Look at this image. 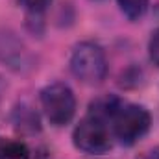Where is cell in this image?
Returning <instances> with one entry per match:
<instances>
[{
  "label": "cell",
  "mask_w": 159,
  "mask_h": 159,
  "mask_svg": "<svg viewBox=\"0 0 159 159\" xmlns=\"http://www.w3.org/2000/svg\"><path fill=\"white\" fill-rule=\"evenodd\" d=\"M109 120L115 137L120 141V144L126 146H131L141 137H144L152 124V117L146 107L137 104H122V102H119V106L113 109Z\"/></svg>",
  "instance_id": "6da1fadb"
},
{
  "label": "cell",
  "mask_w": 159,
  "mask_h": 159,
  "mask_svg": "<svg viewBox=\"0 0 159 159\" xmlns=\"http://www.w3.org/2000/svg\"><path fill=\"white\" fill-rule=\"evenodd\" d=\"M148 50H150V57H152V61H154L156 65H159V28L152 34V37H150Z\"/></svg>",
  "instance_id": "ba28073f"
},
{
  "label": "cell",
  "mask_w": 159,
  "mask_h": 159,
  "mask_svg": "<svg viewBox=\"0 0 159 159\" xmlns=\"http://www.w3.org/2000/svg\"><path fill=\"white\" fill-rule=\"evenodd\" d=\"M119 6L129 20H137L144 15L148 7V0H119Z\"/></svg>",
  "instance_id": "8992f818"
},
{
  "label": "cell",
  "mask_w": 159,
  "mask_h": 159,
  "mask_svg": "<svg viewBox=\"0 0 159 159\" xmlns=\"http://www.w3.org/2000/svg\"><path fill=\"white\" fill-rule=\"evenodd\" d=\"M137 159H159V146H154V148L143 152Z\"/></svg>",
  "instance_id": "9c48e42d"
},
{
  "label": "cell",
  "mask_w": 159,
  "mask_h": 159,
  "mask_svg": "<svg viewBox=\"0 0 159 159\" xmlns=\"http://www.w3.org/2000/svg\"><path fill=\"white\" fill-rule=\"evenodd\" d=\"M0 159H35V154L20 141H4L0 144Z\"/></svg>",
  "instance_id": "5b68a950"
},
{
  "label": "cell",
  "mask_w": 159,
  "mask_h": 159,
  "mask_svg": "<svg viewBox=\"0 0 159 159\" xmlns=\"http://www.w3.org/2000/svg\"><path fill=\"white\" fill-rule=\"evenodd\" d=\"M50 2H52V0H20V4H22L28 11H32V13H41V11H44L46 6H50Z\"/></svg>",
  "instance_id": "52a82bcc"
},
{
  "label": "cell",
  "mask_w": 159,
  "mask_h": 159,
  "mask_svg": "<svg viewBox=\"0 0 159 159\" xmlns=\"http://www.w3.org/2000/svg\"><path fill=\"white\" fill-rule=\"evenodd\" d=\"M41 107L54 126H65L74 119L76 113V98L69 85L65 83H50L41 91Z\"/></svg>",
  "instance_id": "3957f363"
},
{
  "label": "cell",
  "mask_w": 159,
  "mask_h": 159,
  "mask_svg": "<svg viewBox=\"0 0 159 159\" xmlns=\"http://www.w3.org/2000/svg\"><path fill=\"white\" fill-rule=\"evenodd\" d=\"M74 146L85 154H106L111 148V133L106 126V119L94 113L80 120L72 133Z\"/></svg>",
  "instance_id": "277c9868"
},
{
  "label": "cell",
  "mask_w": 159,
  "mask_h": 159,
  "mask_svg": "<svg viewBox=\"0 0 159 159\" xmlns=\"http://www.w3.org/2000/svg\"><path fill=\"white\" fill-rule=\"evenodd\" d=\"M70 70L81 83L98 85L107 74V61L104 50L91 41L80 43L70 57Z\"/></svg>",
  "instance_id": "7a4b0ae2"
}]
</instances>
